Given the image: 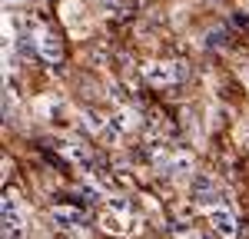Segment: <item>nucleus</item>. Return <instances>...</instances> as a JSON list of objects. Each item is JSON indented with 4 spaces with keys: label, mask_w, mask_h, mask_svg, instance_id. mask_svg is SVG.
Masks as SVG:
<instances>
[{
    "label": "nucleus",
    "mask_w": 249,
    "mask_h": 239,
    "mask_svg": "<svg viewBox=\"0 0 249 239\" xmlns=\"http://www.w3.org/2000/svg\"><path fill=\"white\" fill-rule=\"evenodd\" d=\"M190 189H193V199L203 203V206H219V199H223V189H219L216 179L206 176V173H196L193 183H190Z\"/></svg>",
    "instance_id": "obj_1"
},
{
    "label": "nucleus",
    "mask_w": 249,
    "mask_h": 239,
    "mask_svg": "<svg viewBox=\"0 0 249 239\" xmlns=\"http://www.w3.org/2000/svg\"><path fill=\"white\" fill-rule=\"evenodd\" d=\"M100 226H103L107 233H113V236H133L136 229H140V222L130 219V213H116V209H110L107 216L100 219Z\"/></svg>",
    "instance_id": "obj_2"
},
{
    "label": "nucleus",
    "mask_w": 249,
    "mask_h": 239,
    "mask_svg": "<svg viewBox=\"0 0 249 239\" xmlns=\"http://www.w3.org/2000/svg\"><path fill=\"white\" fill-rule=\"evenodd\" d=\"M210 222H213V229H216L219 236H226V239H232L239 233V229H236V216H232V209H226V206H213Z\"/></svg>",
    "instance_id": "obj_3"
},
{
    "label": "nucleus",
    "mask_w": 249,
    "mask_h": 239,
    "mask_svg": "<svg viewBox=\"0 0 249 239\" xmlns=\"http://www.w3.org/2000/svg\"><path fill=\"white\" fill-rule=\"evenodd\" d=\"M143 77L153 86H170V83H176V70H173V63H146Z\"/></svg>",
    "instance_id": "obj_4"
},
{
    "label": "nucleus",
    "mask_w": 249,
    "mask_h": 239,
    "mask_svg": "<svg viewBox=\"0 0 249 239\" xmlns=\"http://www.w3.org/2000/svg\"><path fill=\"white\" fill-rule=\"evenodd\" d=\"M50 219H53L57 229H80V226H83V213L73 209V206H57V209L50 213Z\"/></svg>",
    "instance_id": "obj_5"
},
{
    "label": "nucleus",
    "mask_w": 249,
    "mask_h": 239,
    "mask_svg": "<svg viewBox=\"0 0 249 239\" xmlns=\"http://www.w3.org/2000/svg\"><path fill=\"white\" fill-rule=\"evenodd\" d=\"M37 50H40V57L47 60V63H60V57H63V47H60V40L53 37V34H40L37 37Z\"/></svg>",
    "instance_id": "obj_6"
},
{
    "label": "nucleus",
    "mask_w": 249,
    "mask_h": 239,
    "mask_svg": "<svg viewBox=\"0 0 249 239\" xmlns=\"http://www.w3.org/2000/svg\"><path fill=\"white\" fill-rule=\"evenodd\" d=\"M110 126H113V130L120 133V137H123V133H130V130L136 126V117H133V110H120V113H116V117L110 120Z\"/></svg>",
    "instance_id": "obj_7"
},
{
    "label": "nucleus",
    "mask_w": 249,
    "mask_h": 239,
    "mask_svg": "<svg viewBox=\"0 0 249 239\" xmlns=\"http://www.w3.org/2000/svg\"><path fill=\"white\" fill-rule=\"evenodd\" d=\"M190 170H193V156H190V153H173L170 170H166V173H173V176H183V173H190Z\"/></svg>",
    "instance_id": "obj_8"
},
{
    "label": "nucleus",
    "mask_w": 249,
    "mask_h": 239,
    "mask_svg": "<svg viewBox=\"0 0 249 239\" xmlns=\"http://www.w3.org/2000/svg\"><path fill=\"white\" fill-rule=\"evenodd\" d=\"M80 10H83V7H80L77 0H67V3H63V20H67V23H70V27H73V30H77Z\"/></svg>",
    "instance_id": "obj_9"
},
{
    "label": "nucleus",
    "mask_w": 249,
    "mask_h": 239,
    "mask_svg": "<svg viewBox=\"0 0 249 239\" xmlns=\"http://www.w3.org/2000/svg\"><path fill=\"white\" fill-rule=\"evenodd\" d=\"M83 123H87V130H93V133H103V130H107L103 117H96L93 110H87V113H83Z\"/></svg>",
    "instance_id": "obj_10"
},
{
    "label": "nucleus",
    "mask_w": 249,
    "mask_h": 239,
    "mask_svg": "<svg viewBox=\"0 0 249 239\" xmlns=\"http://www.w3.org/2000/svg\"><path fill=\"white\" fill-rule=\"evenodd\" d=\"M7 3H20V0H7Z\"/></svg>",
    "instance_id": "obj_11"
},
{
    "label": "nucleus",
    "mask_w": 249,
    "mask_h": 239,
    "mask_svg": "<svg viewBox=\"0 0 249 239\" xmlns=\"http://www.w3.org/2000/svg\"><path fill=\"white\" fill-rule=\"evenodd\" d=\"M103 3H113V0H103Z\"/></svg>",
    "instance_id": "obj_12"
},
{
    "label": "nucleus",
    "mask_w": 249,
    "mask_h": 239,
    "mask_svg": "<svg viewBox=\"0 0 249 239\" xmlns=\"http://www.w3.org/2000/svg\"><path fill=\"white\" fill-rule=\"evenodd\" d=\"M246 77H249V70H246Z\"/></svg>",
    "instance_id": "obj_13"
}]
</instances>
